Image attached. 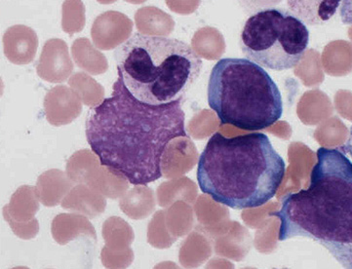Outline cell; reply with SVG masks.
Wrapping results in <instances>:
<instances>
[{
    "label": "cell",
    "mask_w": 352,
    "mask_h": 269,
    "mask_svg": "<svg viewBox=\"0 0 352 269\" xmlns=\"http://www.w3.org/2000/svg\"><path fill=\"white\" fill-rule=\"evenodd\" d=\"M182 100L153 107L138 100L118 77L113 92L88 112L86 140L109 172L133 186L162 177L170 142L186 138Z\"/></svg>",
    "instance_id": "obj_1"
},
{
    "label": "cell",
    "mask_w": 352,
    "mask_h": 269,
    "mask_svg": "<svg viewBox=\"0 0 352 269\" xmlns=\"http://www.w3.org/2000/svg\"><path fill=\"white\" fill-rule=\"evenodd\" d=\"M307 189L289 193L272 216L280 221L279 241L309 238L352 269V162L338 149L320 147Z\"/></svg>",
    "instance_id": "obj_2"
},
{
    "label": "cell",
    "mask_w": 352,
    "mask_h": 269,
    "mask_svg": "<svg viewBox=\"0 0 352 269\" xmlns=\"http://www.w3.org/2000/svg\"><path fill=\"white\" fill-rule=\"evenodd\" d=\"M286 164L263 133L210 138L197 166L198 186L216 202L235 210L261 207L274 197Z\"/></svg>",
    "instance_id": "obj_3"
},
{
    "label": "cell",
    "mask_w": 352,
    "mask_h": 269,
    "mask_svg": "<svg viewBox=\"0 0 352 269\" xmlns=\"http://www.w3.org/2000/svg\"><path fill=\"white\" fill-rule=\"evenodd\" d=\"M118 77L140 102L173 104L197 82L202 58L185 41L136 32L114 51Z\"/></svg>",
    "instance_id": "obj_4"
},
{
    "label": "cell",
    "mask_w": 352,
    "mask_h": 269,
    "mask_svg": "<svg viewBox=\"0 0 352 269\" xmlns=\"http://www.w3.org/2000/svg\"><path fill=\"white\" fill-rule=\"evenodd\" d=\"M207 95L221 122L242 130L269 128L283 114L278 86L267 70L248 58L218 61L210 74Z\"/></svg>",
    "instance_id": "obj_5"
},
{
    "label": "cell",
    "mask_w": 352,
    "mask_h": 269,
    "mask_svg": "<svg viewBox=\"0 0 352 269\" xmlns=\"http://www.w3.org/2000/svg\"><path fill=\"white\" fill-rule=\"evenodd\" d=\"M245 57L263 67L283 72L297 67L309 42L307 25L291 12L263 9L245 22L241 34Z\"/></svg>",
    "instance_id": "obj_6"
},
{
    "label": "cell",
    "mask_w": 352,
    "mask_h": 269,
    "mask_svg": "<svg viewBox=\"0 0 352 269\" xmlns=\"http://www.w3.org/2000/svg\"><path fill=\"white\" fill-rule=\"evenodd\" d=\"M4 54L14 64H29L37 49L36 32L25 25H15L4 34Z\"/></svg>",
    "instance_id": "obj_7"
},
{
    "label": "cell",
    "mask_w": 352,
    "mask_h": 269,
    "mask_svg": "<svg viewBox=\"0 0 352 269\" xmlns=\"http://www.w3.org/2000/svg\"><path fill=\"white\" fill-rule=\"evenodd\" d=\"M51 230L53 238L60 245H67L80 235L88 236L95 242L97 241L94 226L88 221L87 217L80 215H59L53 219Z\"/></svg>",
    "instance_id": "obj_8"
},
{
    "label": "cell",
    "mask_w": 352,
    "mask_h": 269,
    "mask_svg": "<svg viewBox=\"0 0 352 269\" xmlns=\"http://www.w3.org/2000/svg\"><path fill=\"white\" fill-rule=\"evenodd\" d=\"M37 210L38 203L36 189L34 187L22 186L12 196L10 205L4 208V219L8 224H28L34 221Z\"/></svg>",
    "instance_id": "obj_9"
},
{
    "label": "cell",
    "mask_w": 352,
    "mask_h": 269,
    "mask_svg": "<svg viewBox=\"0 0 352 269\" xmlns=\"http://www.w3.org/2000/svg\"><path fill=\"white\" fill-rule=\"evenodd\" d=\"M42 56L50 58L48 63L51 65L47 72L41 76L42 78L52 83L66 80L74 69L66 42L58 39L57 50L55 52L54 39H51L46 42Z\"/></svg>",
    "instance_id": "obj_10"
},
{
    "label": "cell",
    "mask_w": 352,
    "mask_h": 269,
    "mask_svg": "<svg viewBox=\"0 0 352 269\" xmlns=\"http://www.w3.org/2000/svg\"><path fill=\"white\" fill-rule=\"evenodd\" d=\"M106 200L89 187L76 186L63 202V208L76 211L88 217H95L102 214L106 208Z\"/></svg>",
    "instance_id": "obj_11"
},
{
    "label": "cell",
    "mask_w": 352,
    "mask_h": 269,
    "mask_svg": "<svg viewBox=\"0 0 352 269\" xmlns=\"http://www.w3.org/2000/svg\"><path fill=\"white\" fill-rule=\"evenodd\" d=\"M72 182L59 170H51L41 175L37 182V194L44 205L52 207L69 191Z\"/></svg>",
    "instance_id": "obj_12"
},
{
    "label": "cell",
    "mask_w": 352,
    "mask_h": 269,
    "mask_svg": "<svg viewBox=\"0 0 352 269\" xmlns=\"http://www.w3.org/2000/svg\"><path fill=\"white\" fill-rule=\"evenodd\" d=\"M340 1H288L289 8L302 23L316 25L334 15Z\"/></svg>",
    "instance_id": "obj_13"
},
{
    "label": "cell",
    "mask_w": 352,
    "mask_h": 269,
    "mask_svg": "<svg viewBox=\"0 0 352 269\" xmlns=\"http://www.w3.org/2000/svg\"><path fill=\"white\" fill-rule=\"evenodd\" d=\"M120 208L133 219H146L155 208L153 191L146 186H138L123 196Z\"/></svg>",
    "instance_id": "obj_14"
},
{
    "label": "cell",
    "mask_w": 352,
    "mask_h": 269,
    "mask_svg": "<svg viewBox=\"0 0 352 269\" xmlns=\"http://www.w3.org/2000/svg\"><path fill=\"white\" fill-rule=\"evenodd\" d=\"M102 237L106 247L113 251H124L135 239L131 226L120 217H109L102 226Z\"/></svg>",
    "instance_id": "obj_15"
},
{
    "label": "cell",
    "mask_w": 352,
    "mask_h": 269,
    "mask_svg": "<svg viewBox=\"0 0 352 269\" xmlns=\"http://www.w3.org/2000/svg\"><path fill=\"white\" fill-rule=\"evenodd\" d=\"M134 252L131 248L124 251H113L104 246L101 252L102 266L108 269H126L134 261Z\"/></svg>",
    "instance_id": "obj_16"
},
{
    "label": "cell",
    "mask_w": 352,
    "mask_h": 269,
    "mask_svg": "<svg viewBox=\"0 0 352 269\" xmlns=\"http://www.w3.org/2000/svg\"><path fill=\"white\" fill-rule=\"evenodd\" d=\"M13 233L21 239L30 240L36 237L39 230V224L36 219L28 224H9Z\"/></svg>",
    "instance_id": "obj_17"
},
{
    "label": "cell",
    "mask_w": 352,
    "mask_h": 269,
    "mask_svg": "<svg viewBox=\"0 0 352 269\" xmlns=\"http://www.w3.org/2000/svg\"><path fill=\"white\" fill-rule=\"evenodd\" d=\"M340 17L344 23H352V1L342 2Z\"/></svg>",
    "instance_id": "obj_18"
},
{
    "label": "cell",
    "mask_w": 352,
    "mask_h": 269,
    "mask_svg": "<svg viewBox=\"0 0 352 269\" xmlns=\"http://www.w3.org/2000/svg\"><path fill=\"white\" fill-rule=\"evenodd\" d=\"M339 151L344 152V154H349L352 158V127L351 128V132H349V140H347L346 144L344 146L340 147Z\"/></svg>",
    "instance_id": "obj_19"
},
{
    "label": "cell",
    "mask_w": 352,
    "mask_h": 269,
    "mask_svg": "<svg viewBox=\"0 0 352 269\" xmlns=\"http://www.w3.org/2000/svg\"><path fill=\"white\" fill-rule=\"evenodd\" d=\"M153 269H179L175 264L171 263H162L157 264Z\"/></svg>",
    "instance_id": "obj_20"
},
{
    "label": "cell",
    "mask_w": 352,
    "mask_h": 269,
    "mask_svg": "<svg viewBox=\"0 0 352 269\" xmlns=\"http://www.w3.org/2000/svg\"><path fill=\"white\" fill-rule=\"evenodd\" d=\"M12 269H30V268H25V266H18V268H14Z\"/></svg>",
    "instance_id": "obj_21"
},
{
    "label": "cell",
    "mask_w": 352,
    "mask_h": 269,
    "mask_svg": "<svg viewBox=\"0 0 352 269\" xmlns=\"http://www.w3.org/2000/svg\"><path fill=\"white\" fill-rule=\"evenodd\" d=\"M274 269H277V268H274ZM283 269H287V268H283Z\"/></svg>",
    "instance_id": "obj_22"
}]
</instances>
